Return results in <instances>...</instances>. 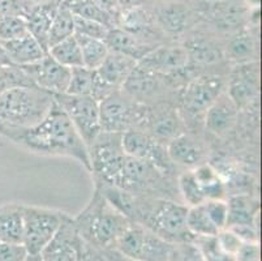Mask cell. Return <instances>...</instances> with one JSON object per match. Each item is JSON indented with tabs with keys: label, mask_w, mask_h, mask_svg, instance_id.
I'll list each match as a JSON object with an SVG mask.
<instances>
[{
	"label": "cell",
	"mask_w": 262,
	"mask_h": 261,
	"mask_svg": "<svg viewBox=\"0 0 262 261\" xmlns=\"http://www.w3.org/2000/svg\"><path fill=\"white\" fill-rule=\"evenodd\" d=\"M136 67H137V62L132 57L119 54V52L110 51L103 63L95 71L99 77L103 78L110 85L121 88Z\"/></svg>",
	"instance_id": "obj_28"
},
{
	"label": "cell",
	"mask_w": 262,
	"mask_h": 261,
	"mask_svg": "<svg viewBox=\"0 0 262 261\" xmlns=\"http://www.w3.org/2000/svg\"><path fill=\"white\" fill-rule=\"evenodd\" d=\"M185 224H187V229L189 230V233L194 238L196 236H216V234L219 233L218 227L214 225L205 209L204 203L196 205V207L188 208Z\"/></svg>",
	"instance_id": "obj_33"
},
{
	"label": "cell",
	"mask_w": 262,
	"mask_h": 261,
	"mask_svg": "<svg viewBox=\"0 0 262 261\" xmlns=\"http://www.w3.org/2000/svg\"><path fill=\"white\" fill-rule=\"evenodd\" d=\"M168 157L176 167L193 170L206 162L208 150L204 143L192 132H182L166 145Z\"/></svg>",
	"instance_id": "obj_22"
},
{
	"label": "cell",
	"mask_w": 262,
	"mask_h": 261,
	"mask_svg": "<svg viewBox=\"0 0 262 261\" xmlns=\"http://www.w3.org/2000/svg\"><path fill=\"white\" fill-rule=\"evenodd\" d=\"M197 182L201 186L206 200L211 198H225L226 196V183L221 178L219 172L216 171L213 165L205 162L200 166L192 170Z\"/></svg>",
	"instance_id": "obj_30"
},
{
	"label": "cell",
	"mask_w": 262,
	"mask_h": 261,
	"mask_svg": "<svg viewBox=\"0 0 262 261\" xmlns=\"http://www.w3.org/2000/svg\"><path fill=\"white\" fill-rule=\"evenodd\" d=\"M2 46L8 55L11 63L20 67L37 63L47 55L46 50L29 33L17 39L3 42Z\"/></svg>",
	"instance_id": "obj_27"
},
{
	"label": "cell",
	"mask_w": 262,
	"mask_h": 261,
	"mask_svg": "<svg viewBox=\"0 0 262 261\" xmlns=\"http://www.w3.org/2000/svg\"><path fill=\"white\" fill-rule=\"evenodd\" d=\"M55 2H56V3H58V4H60L61 2H63V0H55Z\"/></svg>",
	"instance_id": "obj_54"
},
{
	"label": "cell",
	"mask_w": 262,
	"mask_h": 261,
	"mask_svg": "<svg viewBox=\"0 0 262 261\" xmlns=\"http://www.w3.org/2000/svg\"><path fill=\"white\" fill-rule=\"evenodd\" d=\"M25 261H42L40 260V256L39 255H28Z\"/></svg>",
	"instance_id": "obj_53"
},
{
	"label": "cell",
	"mask_w": 262,
	"mask_h": 261,
	"mask_svg": "<svg viewBox=\"0 0 262 261\" xmlns=\"http://www.w3.org/2000/svg\"><path fill=\"white\" fill-rule=\"evenodd\" d=\"M78 261H80V258H78Z\"/></svg>",
	"instance_id": "obj_55"
},
{
	"label": "cell",
	"mask_w": 262,
	"mask_h": 261,
	"mask_svg": "<svg viewBox=\"0 0 262 261\" xmlns=\"http://www.w3.org/2000/svg\"><path fill=\"white\" fill-rule=\"evenodd\" d=\"M9 13L21 14V6L18 0H0V16Z\"/></svg>",
	"instance_id": "obj_48"
},
{
	"label": "cell",
	"mask_w": 262,
	"mask_h": 261,
	"mask_svg": "<svg viewBox=\"0 0 262 261\" xmlns=\"http://www.w3.org/2000/svg\"><path fill=\"white\" fill-rule=\"evenodd\" d=\"M227 75L222 72H205L190 78L179 92L178 107L183 119L201 116L204 119L206 110L226 92Z\"/></svg>",
	"instance_id": "obj_4"
},
{
	"label": "cell",
	"mask_w": 262,
	"mask_h": 261,
	"mask_svg": "<svg viewBox=\"0 0 262 261\" xmlns=\"http://www.w3.org/2000/svg\"><path fill=\"white\" fill-rule=\"evenodd\" d=\"M193 244L201 253L204 261H236V256L225 252L215 236H196Z\"/></svg>",
	"instance_id": "obj_39"
},
{
	"label": "cell",
	"mask_w": 262,
	"mask_h": 261,
	"mask_svg": "<svg viewBox=\"0 0 262 261\" xmlns=\"http://www.w3.org/2000/svg\"><path fill=\"white\" fill-rule=\"evenodd\" d=\"M0 133L33 153L75 158L90 171L89 149L68 115L56 102H54L49 114L35 126L18 128L0 123Z\"/></svg>",
	"instance_id": "obj_1"
},
{
	"label": "cell",
	"mask_w": 262,
	"mask_h": 261,
	"mask_svg": "<svg viewBox=\"0 0 262 261\" xmlns=\"http://www.w3.org/2000/svg\"><path fill=\"white\" fill-rule=\"evenodd\" d=\"M61 210L50 209L34 205H23V246L29 255H39L61 224L68 218Z\"/></svg>",
	"instance_id": "obj_9"
},
{
	"label": "cell",
	"mask_w": 262,
	"mask_h": 261,
	"mask_svg": "<svg viewBox=\"0 0 262 261\" xmlns=\"http://www.w3.org/2000/svg\"><path fill=\"white\" fill-rule=\"evenodd\" d=\"M223 52L227 63L243 64L258 61V33L257 25H247L236 32L222 35Z\"/></svg>",
	"instance_id": "obj_20"
},
{
	"label": "cell",
	"mask_w": 262,
	"mask_h": 261,
	"mask_svg": "<svg viewBox=\"0 0 262 261\" xmlns=\"http://www.w3.org/2000/svg\"><path fill=\"white\" fill-rule=\"evenodd\" d=\"M121 144L125 154L144 159L167 176H173L176 166L168 157L166 145L147 135L145 131L133 128L121 133Z\"/></svg>",
	"instance_id": "obj_13"
},
{
	"label": "cell",
	"mask_w": 262,
	"mask_h": 261,
	"mask_svg": "<svg viewBox=\"0 0 262 261\" xmlns=\"http://www.w3.org/2000/svg\"><path fill=\"white\" fill-rule=\"evenodd\" d=\"M176 182H178V191L182 196V203L188 208L196 207L206 201L204 191L192 170L183 171Z\"/></svg>",
	"instance_id": "obj_36"
},
{
	"label": "cell",
	"mask_w": 262,
	"mask_h": 261,
	"mask_svg": "<svg viewBox=\"0 0 262 261\" xmlns=\"http://www.w3.org/2000/svg\"><path fill=\"white\" fill-rule=\"evenodd\" d=\"M95 69L86 67L71 68V78L66 93L72 95H90L95 78Z\"/></svg>",
	"instance_id": "obj_37"
},
{
	"label": "cell",
	"mask_w": 262,
	"mask_h": 261,
	"mask_svg": "<svg viewBox=\"0 0 262 261\" xmlns=\"http://www.w3.org/2000/svg\"><path fill=\"white\" fill-rule=\"evenodd\" d=\"M196 7L200 23L218 34H230L251 23L252 11L244 0H205Z\"/></svg>",
	"instance_id": "obj_11"
},
{
	"label": "cell",
	"mask_w": 262,
	"mask_h": 261,
	"mask_svg": "<svg viewBox=\"0 0 262 261\" xmlns=\"http://www.w3.org/2000/svg\"><path fill=\"white\" fill-rule=\"evenodd\" d=\"M204 207L208 212L209 217L211 221L214 222L218 230L226 229V224H227V201L225 198H211V200H206L204 203Z\"/></svg>",
	"instance_id": "obj_42"
},
{
	"label": "cell",
	"mask_w": 262,
	"mask_h": 261,
	"mask_svg": "<svg viewBox=\"0 0 262 261\" xmlns=\"http://www.w3.org/2000/svg\"><path fill=\"white\" fill-rule=\"evenodd\" d=\"M116 26L157 46L164 42H171L158 28L153 8H150L147 4L121 9Z\"/></svg>",
	"instance_id": "obj_17"
},
{
	"label": "cell",
	"mask_w": 262,
	"mask_h": 261,
	"mask_svg": "<svg viewBox=\"0 0 262 261\" xmlns=\"http://www.w3.org/2000/svg\"><path fill=\"white\" fill-rule=\"evenodd\" d=\"M104 43L107 45L110 51L127 55V56L135 59L137 63L141 61L145 55L149 54L154 47H157V45L140 39L136 35L125 32V30L118 28V26L110 29Z\"/></svg>",
	"instance_id": "obj_25"
},
{
	"label": "cell",
	"mask_w": 262,
	"mask_h": 261,
	"mask_svg": "<svg viewBox=\"0 0 262 261\" xmlns=\"http://www.w3.org/2000/svg\"><path fill=\"white\" fill-rule=\"evenodd\" d=\"M140 68L159 75L172 76L188 67V55L180 42H164L154 47L137 63Z\"/></svg>",
	"instance_id": "obj_18"
},
{
	"label": "cell",
	"mask_w": 262,
	"mask_h": 261,
	"mask_svg": "<svg viewBox=\"0 0 262 261\" xmlns=\"http://www.w3.org/2000/svg\"><path fill=\"white\" fill-rule=\"evenodd\" d=\"M93 2L95 4H98L107 13L111 14L116 20V24H118V16L120 13V7H119L118 0H93Z\"/></svg>",
	"instance_id": "obj_47"
},
{
	"label": "cell",
	"mask_w": 262,
	"mask_h": 261,
	"mask_svg": "<svg viewBox=\"0 0 262 261\" xmlns=\"http://www.w3.org/2000/svg\"><path fill=\"white\" fill-rule=\"evenodd\" d=\"M180 43L188 55V67L194 76L213 71L215 66L226 62L223 52L222 35L214 32L208 25L197 24L182 37Z\"/></svg>",
	"instance_id": "obj_5"
},
{
	"label": "cell",
	"mask_w": 262,
	"mask_h": 261,
	"mask_svg": "<svg viewBox=\"0 0 262 261\" xmlns=\"http://www.w3.org/2000/svg\"><path fill=\"white\" fill-rule=\"evenodd\" d=\"M18 86H35L23 67L7 64L0 67V94Z\"/></svg>",
	"instance_id": "obj_38"
},
{
	"label": "cell",
	"mask_w": 262,
	"mask_h": 261,
	"mask_svg": "<svg viewBox=\"0 0 262 261\" xmlns=\"http://www.w3.org/2000/svg\"><path fill=\"white\" fill-rule=\"evenodd\" d=\"M147 2H149V0H118L120 11L121 9L130 8V7L144 6V4H147Z\"/></svg>",
	"instance_id": "obj_51"
},
{
	"label": "cell",
	"mask_w": 262,
	"mask_h": 261,
	"mask_svg": "<svg viewBox=\"0 0 262 261\" xmlns=\"http://www.w3.org/2000/svg\"><path fill=\"white\" fill-rule=\"evenodd\" d=\"M182 88L173 76L159 75L137 66L120 89L140 104L153 106L161 102H172L171 98H179Z\"/></svg>",
	"instance_id": "obj_8"
},
{
	"label": "cell",
	"mask_w": 262,
	"mask_h": 261,
	"mask_svg": "<svg viewBox=\"0 0 262 261\" xmlns=\"http://www.w3.org/2000/svg\"><path fill=\"white\" fill-rule=\"evenodd\" d=\"M45 2H47V0H18V3L21 6V14H23V17L28 9H30L34 6H38L40 3H45Z\"/></svg>",
	"instance_id": "obj_50"
},
{
	"label": "cell",
	"mask_w": 262,
	"mask_h": 261,
	"mask_svg": "<svg viewBox=\"0 0 262 261\" xmlns=\"http://www.w3.org/2000/svg\"><path fill=\"white\" fill-rule=\"evenodd\" d=\"M54 102V95L38 86L9 89L0 94V123L29 128L49 114Z\"/></svg>",
	"instance_id": "obj_3"
},
{
	"label": "cell",
	"mask_w": 262,
	"mask_h": 261,
	"mask_svg": "<svg viewBox=\"0 0 262 261\" xmlns=\"http://www.w3.org/2000/svg\"><path fill=\"white\" fill-rule=\"evenodd\" d=\"M47 54L52 56L58 63L68 67V68H75V67H82V56H81V50L78 46V42L75 35L56 43L52 47H50Z\"/></svg>",
	"instance_id": "obj_35"
},
{
	"label": "cell",
	"mask_w": 262,
	"mask_h": 261,
	"mask_svg": "<svg viewBox=\"0 0 262 261\" xmlns=\"http://www.w3.org/2000/svg\"><path fill=\"white\" fill-rule=\"evenodd\" d=\"M59 4L55 0H47L45 3L32 7L24 14L28 32L38 41L40 46L49 51V33Z\"/></svg>",
	"instance_id": "obj_24"
},
{
	"label": "cell",
	"mask_w": 262,
	"mask_h": 261,
	"mask_svg": "<svg viewBox=\"0 0 262 261\" xmlns=\"http://www.w3.org/2000/svg\"><path fill=\"white\" fill-rule=\"evenodd\" d=\"M75 37L80 46L84 67L90 69H98L110 52L104 41L80 34H75Z\"/></svg>",
	"instance_id": "obj_32"
},
{
	"label": "cell",
	"mask_w": 262,
	"mask_h": 261,
	"mask_svg": "<svg viewBox=\"0 0 262 261\" xmlns=\"http://www.w3.org/2000/svg\"><path fill=\"white\" fill-rule=\"evenodd\" d=\"M28 251L23 244H12L0 242V261H25Z\"/></svg>",
	"instance_id": "obj_44"
},
{
	"label": "cell",
	"mask_w": 262,
	"mask_h": 261,
	"mask_svg": "<svg viewBox=\"0 0 262 261\" xmlns=\"http://www.w3.org/2000/svg\"><path fill=\"white\" fill-rule=\"evenodd\" d=\"M60 4L67 7L77 17L97 21L108 28L116 26L115 18L106 11H103L98 4H95L93 0H63Z\"/></svg>",
	"instance_id": "obj_31"
},
{
	"label": "cell",
	"mask_w": 262,
	"mask_h": 261,
	"mask_svg": "<svg viewBox=\"0 0 262 261\" xmlns=\"http://www.w3.org/2000/svg\"><path fill=\"white\" fill-rule=\"evenodd\" d=\"M28 26L25 18L17 13H9L0 16V42L17 39L28 34Z\"/></svg>",
	"instance_id": "obj_40"
},
{
	"label": "cell",
	"mask_w": 262,
	"mask_h": 261,
	"mask_svg": "<svg viewBox=\"0 0 262 261\" xmlns=\"http://www.w3.org/2000/svg\"><path fill=\"white\" fill-rule=\"evenodd\" d=\"M88 149L90 172L94 176L95 184L113 186L127 155L121 144V133L102 131Z\"/></svg>",
	"instance_id": "obj_10"
},
{
	"label": "cell",
	"mask_w": 262,
	"mask_h": 261,
	"mask_svg": "<svg viewBox=\"0 0 262 261\" xmlns=\"http://www.w3.org/2000/svg\"><path fill=\"white\" fill-rule=\"evenodd\" d=\"M54 99L68 115L78 135L89 148L102 132L98 102L90 95H72L68 93L54 95Z\"/></svg>",
	"instance_id": "obj_12"
},
{
	"label": "cell",
	"mask_w": 262,
	"mask_h": 261,
	"mask_svg": "<svg viewBox=\"0 0 262 261\" xmlns=\"http://www.w3.org/2000/svg\"><path fill=\"white\" fill-rule=\"evenodd\" d=\"M142 131L164 144L184 132V119L173 102H161L149 106Z\"/></svg>",
	"instance_id": "obj_16"
},
{
	"label": "cell",
	"mask_w": 262,
	"mask_h": 261,
	"mask_svg": "<svg viewBox=\"0 0 262 261\" xmlns=\"http://www.w3.org/2000/svg\"><path fill=\"white\" fill-rule=\"evenodd\" d=\"M226 229L236 225H251L258 227L259 200L249 193H235L228 197Z\"/></svg>",
	"instance_id": "obj_26"
},
{
	"label": "cell",
	"mask_w": 262,
	"mask_h": 261,
	"mask_svg": "<svg viewBox=\"0 0 262 261\" xmlns=\"http://www.w3.org/2000/svg\"><path fill=\"white\" fill-rule=\"evenodd\" d=\"M80 261H107L103 252L98 248L82 242L80 250Z\"/></svg>",
	"instance_id": "obj_46"
},
{
	"label": "cell",
	"mask_w": 262,
	"mask_h": 261,
	"mask_svg": "<svg viewBox=\"0 0 262 261\" xmlns=\"http://www.w3.org/2000/svg\"><path fill=\"white\" fill-rule=\"evenodd\" d=\"M240 111L228 94L223 92L204 114L205 131L215 137H225L235 129L239 122Z\"/></svg>",
	"instance_id": "obj_23"
},
{
	"label": "cell",
	"mask_w": 262,
	"mask_h": 261,
	"mask_svg": "<svg viewBox=\"0 0 262 261\" xmlns=\"http://www.w3.org/2000/svg\"><path fill=\"white\" fill-rule=\"evenodd\" d=\"M226 93L239 111L257 105L259 95V63L235 64L227 75Z\"/></svg>",
	"instance_id": "obj_15"
},
{
	"label": "cell",
	"mask_w": 262,
	"mask_h": 261,
	"mask_svg": "<svg viewBox=\"0 0 262 261\" xmlns=\"http://www.w3.org/2000/svg\"><path fill=\"white\" fill-rule=\"evenodd\" d=\"M0 45H2V42H0Z\"/></svg>",
	"instance_id": "obj_56"
},
{
	"label": "cell",
	"mask_w": 262,
	"mask_h": 261,
	"mask_svg": "<svg viewBox=\"0 0 262 261\" xmlns=\"http://www.w3.org/2000/svg\"><path fill=\"white\" fill-rule=\"evenodd\" d=\"M23 204H4L0 207V242L23 244Z\"/></svg>",
	"instance_id": "obj_29"
},
{
	"label": "cell",
	"mask_w": 262,
	"mask_h": 261,
	"mask_svg": "<svg viewBox=\"0 0 262 261\" xmlns=\"http://www.w3.org/2000/svg\"><path fill=\"white\" fill-rule=\"evenodd\" d=\"M106 257L107 261H137V260H133V258L127 257V256H124L123 253L119 252L118 250L115 248H110V250H104L102 251Z\"/></svg>",
	"instance_id": "obj_49"
},
{
	"label": "cell",
	"mask_w": 262,
	"mask_h": 261,
	"mask_svg": "<svg viewBox=\"0 0 262 261\" xmlns=\"http://www.w3.org/2000/svg\"><path fill=\"white\" fill-rule=\"evenodd\" d=\"M82 239L71 215L61 224L58 233L39 253L42 261H78Z\"/></svg>",
	"instance_id": "obj_21"
},
{
	"label": "cell",
	"mask_w": 262,
	"mask_h": 261,
	"mask_svg": "<svg viewBox=\"0 0 262 261\" xmlns=\"http://www.w3.org/2000/svg\"><path fill=\"white\" fill-rule=\"evenodd\" d=\"M73 222L82 242L104 251L115 248L118 239L132 221L95 188L86 207Z\"/></svg>",
	"instance_id": "obj_2"
},
{
	"label": "cell",
	"mask_w": 262,
	"mask_h": 261,
	"mask_svg": "<svg viewBox=\"0 0 262 261\" xmlns=\"http://www.w3.org/2000/svg\"><path fill=\"white\" fill-rule=\"evenodd\" d=\"M149 106L140 104L121 89L99 102L102 131L124 133L133 128L141 129L147 116Z\"/></svg>",
	"instance_id": "obj_6"
},
{
	"label": "cell",
	"mask_w": 262,
	"mask_h": 261,
	"mask_svg": "<svg viewBox=\"0 0 262 261\" xmlns=\"http://www.w3.org/2000/svg\"><path fill=\"white\" fill-rule=\"evenodd\" d=\"M115 250L137 261H171L175 244L168 243L142 225L130 222L116 242Z\"/></svg>",
	"instance_id": "obj_7"
},
{
	"label": "cell",
	"mask_w": 262,
	"mask_h": 261,
	"mask_svg": "<svg viewBox=\"0 0 262 261\" xmlns=\"http://www.w3.org/2000/svg\"><path fill=\"white\" fill-rule=\"evenodd\" d=\"M24 71L32 83L50 94H63L68 89L71 78V68L58 63L49 54L37 63L24 66Z\"/></svg>",
	"instance_id": "obj_19"
},
{
	"label": "cell",
	"mask_w": 262,
	"mask_h": 261,
	"mask_svg": "<svg viewBox=\"0 0 262 261\" xmlns=\"http://www.w3.org/2000/svg\"><path fill=\"white\" fill-rule=\"evenodd\" d=\"M227 229L231 230L243 243L258 244V227L251 225H236Z\"/></svg>",
	"instance_id": "obj_45"
},
{
	"label": "cell",
	"mask_w": 262,
	"mask_h": 261,
	"mask_svg": "<svg viewBox=\"0 0 262 261\" xmlns=\"http://www.w3.org/2000/svg\"><path fill=\"white\" fill-rule=\"evenodd\" d=\"M7 64H12L11 61H9L8 55H7V52L4 51L3 46L0 45V67L2 66H7Z\"/></svg>",
	"instance_id": "obj_52"
},
{
	"label": "cell",
	"mask_w": 262,
	"mask_h": 261,
	"mask_svg": "<svg viewBox=\"0 0 262 261\" xmlns=\"http://www.w3.org/2000/svg\"><path fill=\"white\" fill-rule=\"evenodd\" d=\"M153 13L157 25L168 41L183 37L200 24L197 7L184 0H162L153 7Z\"/></svg>",
	"instance_id": "obj_14"
},
{
	"label": "cell",
	"mask_w": 262,
	"mask_h": 261,
	"mask_svg": "<svg viewBox=\"0 0 262 261\" xmlns=\"http://www.w3.org/2000/svg\"><path fill=\"white\" fill-rule=\"evenodd\" d=\"M75 35V16L67 7L59 4L49 33V49Z\"/></svg>",
	"instance_id": "obj_34"
},
{
	"label": "cell",
	"mask_w": 262,
	"mask_h": 261,
	"mask_svg": "<svg viewBox=\"0 0 262 261\" xmlns=\"http://www.w3.org/2000/svg\"><path fill=\"white\" fill-rule=\"evenodd\" d=\"M75 16V14H73ZM108 26L103 25L97 21L88 20V18L77 17L75 16V34L85 35V37L97 38V39H106L107 34L110 32Z\"/></svg>",
	"instance_id": "obj_41"
},
{
	"label": "cell",
	"mask_w": 262,
	"mask_h": 261,
	"mask_svg": "<svg viewBox=\"0 0 262 261\" xmlns=\"http://www.w3.org/2000/svg\"><path fill=\"white\" fill-rule=\"evenodd\" d=\"M216 240H218V244L221 246L225 252L230 253L232 256H236V253L239 252V250L242 248L243 243L239 238H237L235 234L228 229L221 230L218 234H216Z\"/></svg>",
	"instance_id": "obj_43"
}]
</instances>
